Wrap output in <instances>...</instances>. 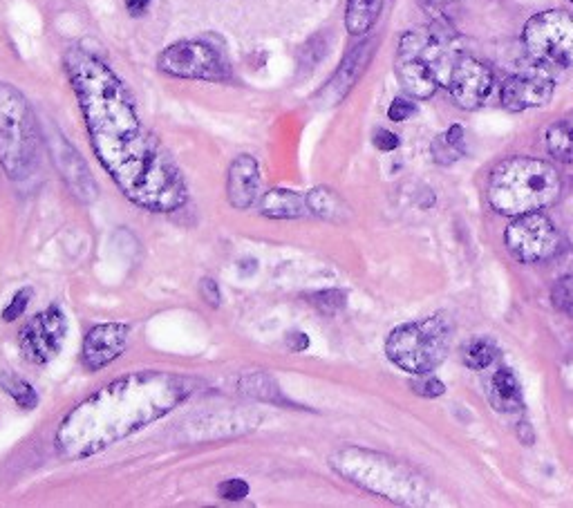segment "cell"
<instances>
[{
  "label": "cell",
  "mask_w": 573,
  "mask_h": 508,
  "mask_svg": "<svg viewBox=\"0 0 573 508\" xmlns=\"http://www.w3.org/2000/svg\"><path fill=\"white\" fill-rule=\"evenodd\" d=\"M90 144L126 200L150 213H173L189 202V186L168 150L144 126L135 99L110 65L83 47L65 54Z\"/></svg>",
  "instance_id": "1"
},
{
  "label": "cell",
  "mask_w": 573,
  "mask_h": 508,
  "mask_svg": "<svg viewBox=\"0 0 573 508\" xmlns=\"http://www.w3.org/2000/svg\"><path fill=\"white\" fill-rule=\"evenodd\" d=\"M200 388L191 376L142 370L119 376L77 403L56 428V453L65 462L95 457L171 415Z\"/></svg>",
  "instance_id": "2"
},
{
  "label": "cell",
  "mask_w": 573,
  "mask_h": 508,
  "mask_svg": "<svg viewBox=\"0 0 573 508\" xmlns=\"http://www.w3.org/2000/svg\"><path fill=\"white\" fill-rule=\"evenodd\" d=\"M562 191L556 166L533 157H511L497 164L488 182V202L502 215L542 211Z\"/></svg>",
  "instance_id": "3"
},
{
  "label": "cell",
  "mask_w": 573,
  "mask_h": 508,
  "mask_svg": "<svg viewBox=\"0 0 573 508\" xmlns=\"http://www.w3.org/2000/svg\"><path fill=\"white\" fill-rule=\"evenodd\" d=\"M41 130L25 94L0 83V166L9 180H27L39 164Z\"/></svg>",
  "instance_id": "4"
},
{
  "label": "cell",
  "mask_w": 573,
  "mask_h": 508,
  "mask_svg": "<svg viewBox=\"0 0 573 508\" xmlns=\"http://www.w3.org/2000/svg\"><path fill=\"white\" fill-rule=\"evenodd\" d=\"M450 350V321L432 316L421 323H406L392 329L385 341V354L410 374L432 372Z\"/></svg>",
  "instance_id": "5"
},
{
  "label": "cell",
  "mask_w": 573,
  "mask_h": 508,
  "mask_svg": "<svg viewBox=\"0 0 573 508\" xmlns=\"http://www.w3.org/2000/svg\"><path fill=\"white\" fill-rule=\"evenodd\" d=\"M159 72L177 79H195V81H213L222 83L231 79V65L218 47L191 39L177 41L168 45L162 54L157 56Z\"/></svg>",
  "instance_id": "6"
},
{
  "label": "cell",
  "mask_w": 573,
  "mask_h": 508,
  "mask_svg": "<svg viewBox=\"0 0 573 508\" xmlns=\"http://www.w3.org/2000/svg\"><path fill=\"white\" fill-rule=\"evenodd\" d=\"M332 466L347 479H352L354 484L390 497V500H401L408 493L406 484L412 479L392 459L365 453L359 448H345L341 453H336L332 457Z\"/></svg>",
  "instance_id": "7"
},
{
  "label": "cell",
  "mask_w": 573,
  "mask_h": 508,
  "mask_svg": "<svg viewBox=\"0 0 573 508\" xmlns=\"http://www.w3.org/2000/svg\"><path fill=\"white\" fill-rule=\"evenodd\" d=\"M524 45L533 59L571 68L573 65V14L549 9L535 14L524 27Z\"/></svg>",
  "instance_id": "8"
},
{
  "label": "cell",
  "mask_w": 573,
  "mask_h": 508,
  "mask_svg": "<svg viewBox=\"0 0 573 508\" xmlns=\"http://www.w3.org/2000/svg\"><path fill=\"white\" fill-rule=\"evenodd\" d=\"M68 336V316L61 307H48L34 314L18 332V350L32 365H48L59 356Z\"/></svg>",
  "instance_id": "9"
},
{
  "label": "cell",
  "mask_w": 573,
  "mask_h": 508,
  "mask_svg": "<svg viewBox=\"0 0 573 508\" xmlns=\"http://www.w3.org/2000/svg\"><path fill=\"white\" fill-rule=\"evenodd\" d=\"M506 247L511 256L526 265L549 260L558 249V231L547 215L538 211L518 215L506 229Z\"/></svg>",
  "instance_id": "10"
},
{
  "label": "cell",
  "mask_w": 573,
  "mask_h": 508,
  "mask_svg": "<svg viewBox=\"0 0 573 508\" xmlns=\"http://www.w3.org/2000/svg\"><path fill=\"white\" fill-rule=\"evenodd\" d=\"M45 139H48V148L56 171L63 177V182L68 184L70 193L83 204L95 202L99 197V186L88 164L83 162V157L77 153V148L54 126L50 128V133L45 135Z\"/></svg>",
  "instance_id": "11"
},
{
  "label": "cell",
  "mask_w": 573,
  "mask_h": 508,
  "mask_svg": "<svg viewBox=\"0 0 573 508\" xmlns=\"http://www.w3.org/2000/svg\"><path fill=\"white\" fill-rule=\"evenodd\" d=\"M446 88L459 108L477 110L493 90V72L473 56H459L448 72Z\"/></svg>",
  "instance_id": "12"
},
{
  "label": "cell",
  "mask_w": 573,
  "mask_h": 508,
  "mask_svg": "<svg viewBox=\"0 0 573 508\" xmlns=\"http://www.w3.org/2000/svg\"><path fill=\"white\" fill-rule=\"evenodd\" d=\"M130 327L126 323H101L92 327L83 341V365L90 372H99L126 352Z\"/></svg>",
  "instance_id": "13"
},
{
  "label": "cell",
  "mask_w": 573,
  "mask_h": 508,
  "mask_svg": "<svg viewBox=\"0 0 573 508\" xmlns=\"http://www.w3.org/2000/svg\"><path fill=\"white\" fill-rule=\"evenodd\" d=\"M553 88H556L553 79L542 72L513 74L502 83V106L513 112L547 106L553 97Z\"/></svg>",
  "instance_id": "14"
},
{
  "label": "cell",
  "mask_w": 573,
  "mask_h": 508,
  "mask_svg": "<svg viewBox=\"0 0 573 508\" xmlns=\"http://www.w3.org/2000/svg\"><path fill=\"white\" fill-rule=\"evenodd\" d=\"M229 204L238 211H247L260 197V166L256 157L238 155L229 166L227 175Z\"/></svg>",
  "instance_id": "15"
},
{
  "label": "cell",
  "mask_w": 573,
  "mask_h": 508,
  "mask_svg": "<svg viewBox=\"0 0 573 508\" xmlns=\"http://www.w3.org/2000/svg\"><path fill=\"white\" fill-rule=\"evenodd\" d=\"M397 77L403 90L417 99H430L439 88L435 70L426 61L417 59V56L397 54Z\"/></svg>",
  "instance_id": "16"
},
{
  "label": "cell",
  "mask_w": 573,
  "mask_h": 508,
  "mask_svg": "<svg viewBox=\"0 0 573 508\" xmlns=\"http://www.w3.org/2000/svg\"><path fill=\"white\" fill-rule=\"evenodd\" d=\"M370 56H372V43H363L359 47H354V50L345 56L341 68H338L334 79L330 81V86H327V94H332V101L343 99L345 94L350 92L356 79L363 74L365 65L370 63Z\"/></svg>",
  "instance_id": "17"
},
{
  "label": "cell",
  "mask_w": 573,
  "mask_h": 508,
  "mask_svg": "<svg viewBox=\"0 0 573 508\" xmlns=\"http://www.w3.org/2000/svg\"><path fill=\"white\" fill-rule=\"evenodd\" d=\"M307 200L289 188H271L260 197V213L271 220H296L303 218Z\"/></svg>",
  "instance_id": "18"
},
{
  "label": "cell",
  "mask_w": 573,
  "mask_h": 508,
  "mask_svg": "<svg viewBox=\"0 0 573 508\" xmlns=\"http://www.w3.org/2000/svg\"><path fill=\"white\" fill-rule=\"evenodd\" d=\"M491 401L495 410L518 412L522 410V390L515 374L509 368H500L491 379Z\"/></svg>",
  "instance_id": "19"
},
{
  "label": "cell",
  "mask_w": 573,
  "mask_h": 508,
  "mask_svg": "<svg viewBox=\"0 0 573 508\" xmlns=\"http://www.w3.org/2000/svg\"><path fill=\"white\" fill-rule=\"evenodd\" d=\"M385 0H347L345 27L352 36L368 34L379 21Z\"/></svg>",
  "instance_id": "20"
},
{
  "label": "cell",
  "mask_w": 573,
  "mask_h": 508,
  "mask_svg": "<svg viewBox=\"0 0 573 508\" xmlns=\"http://www.w3.org/2000/svg\"><path fill=\"white\" fill-rule=\"evenodd\" d=\"M547 148L560 162H573V115L560 119L547 130Z\"/></svg>",
  "instance_id": "21"
},
{
  "label": "cell",
  "mask_w": 573,
  "mask_h": 508,
  "mask_svg": "<svg viewBox=\"0 0 573 508\" xmlns=\"http://www.w3.org/2000/svg\"><path fill=\"white\" fill-rule=\"evenodd\" d=\"M432 157L439 164H453L459 157L464 155V128L455 124L448 133L439 135L432 141Z\"/></svg>",
  "instance_id": "22"
},
{
  "label": "cell",
  "mask_w": 573,
  "mask_h": 508,
  "mask_svg": "<svg viewBox=\"0 0 573 508\" xmlns=\"http://www.w3.org/2000/svg\"><path fill=\"white\" fill-rule=\"evenodd\" d=\"M0 388L5 390L7 397H12L18 408L23 410H34L39 406V394L32 388V383H27L21 376H16L12 372L0 374Z\"/></svg>",
  "instance_id": "23"
},
{
  "label": "cell",
  "mask_w": 573,
  "mask_h": 508,
  "mask_svg": "<svg viewBox=\"0 0 573 508\" xmlns=\"http://www.w3.org/2000/svg\"><path fill=\"white\" fill-rule=\"evenodd\" d=\"M497 356V347L491 341V338H484V336H475L462 347V359L471 370L482 372L486 370L488 365L495 361Z\"/></svg>",
  "instance_id": "24"
},
{
  "label": "cell",
  "mask_w": 573,
  "mask_h": 508,
  "mask_svg": "<svg viewBox=\"0 0 573 508\" xmlns=\"http://www.w3.org/2000/svg\"><path fill=\"white\" fill-rule=\"evenodd\" d=\"M305 200H307L309 211L321 215V218H327V220H336L338 213L345 211V206L341 200H338V195L325 186L312 188V191L305 195Z\"/></svg>",
  "instance_id": "25"
},
{
  "label": "cell",
  "mask_w": 573,
  "mask_h": 508,
  "mask_svg": "<svg viewBox=\"0 0 573 508\" xmlns=\"http://www.w3.org/2000/svg\"><path fill=\"white\" fill-rule=\"evenodd\" d=\"M240 392L247 394V397L260 399V401H278V394H280L274 381H271L269 376L262 374V372H256V374L247 376V379H242Z\"/></svg>",
  "instance_id": "26"
},
{
  "label": "cell",
  "mask_w": 573,
  "mask_h": 508,
  "mask_svg": "<svg viewBox=\"0 0 573 508\" xmlns=\"http://www.w3.org/2000/svg\"><path fill=\"white\" fill-rule=\"evenodd\" d=\"M32 296H34L32 287H21V289H18L16 294L12 296V300H9V305L3 309V321L5 323L18 321V318H21L27 312V307H30Z\"/></svg>",
  "instance_id": "27"
},
{
  "label": "cell",
  "mask_w": 573,
  "mask_h": 508,
  "mask_svg": "<svg viewBox=\"0 0 573 508\" xmlns=\"http://www.w3.org/2000/svg\"><path fill=\"white\" fill-rule=\"evenodd\" d=\"M415 379L410 381V388L412 392H417L421 394V397H428V399H435V397H441V394L446 392V385L441 383L437 376H432L430 372H424V374H412Z\"/></svg>",
  "instance_id": "28"
},
{
  "label": "cell",
  "mask_w": 573,
  "mask_h": 508,
  "mask_svg": "<svg viewBox=\"0 0 573 508\" xmlns=\"http://www.w3.org/2000/svg\"><path fill=\"white\" fill-rule=\"evenodd\" d=\"M551 300H553V307H556L558 312L573 318V276L562 278L558 285L553 287Z\"/></svg>",
  "instance_id": "29"
},
{
  "label": "cell",
  "mask_w": 573,
  "mask_h": 508,
  "mask_svg": "<svg viewBox=\"0 0 573 508\" xmlns=\"http://www.w3.org/2000/svg\"><path fill=\"white\" fill-rule=\"evenodd\" d=\"M312 303L321 309L323 314L332 316L336 314L338 309L345 307V294L343 291H336V289H327V291H318V294L312 296Z\"/></svg>",
  "instance_id": "30"
},
{
  "label": "cell",
  "mask_w": 573,
  "mask_h": 508,
  "mask_svg": "<svg viewBox=\"0 0 573 508\" xmlns=\"http://www.w3.org/2000/svg\"><path fill=\"white\" fill-rule=\"evenodd\" d=\"M220 497L222 500H229V502H240V500H244V497L249 495V484L244 482V479H227V482L224 484H220Z\"/></svg>",
  "instance_id": "31"
},
{
  "label": "cell",
  "mask_w": 573,
  "mask_h": 508,
  "mask_svg": "<svg viewBox=\"0 0 573 508\" xmlns=\"http://www.w3.org/2000/svg\"><path fill=\"white\" fill-rule=\"evenodd\" d=\"M200 296L206 305H211L213 309H218L222 303V294H220V287L218 282L213 278H202L200 282Z\"/></svg>",
  "instance_id": "32"
},
{
  "label": "cell",
  "mask_w": 573,
  "mask_h": 508,
  "mask_svg": "<svg viewBox=\"0 0 573 508\" xmlns=\"http://www.w3.org/2000/svg\"><path fill=\"white\" fill-rule=\"evenodd\" d=\"M410 115H415V106L408 99H394L390 103L388 117L390 121H406Z\"/></svg>",
  "instance_id": "33"
},
{
  "label": "cell",
  "mask_w": 573,
  "mask_h": 508,
  "mask_svg": "<svg viewBox=\"0 0 573 508\" xmlns=\"http://www.w3.org/2000/svg\"><path fill=\"white\" fill-rule=\"evenodd\" d=\"M374 146H377L379 150H383V153H390V150L399 148V137L394 135V133H390V130L379 128L377 133H374Z\"/></svg>",
  "instance_id": "34"
},
{
  "label": "cell",
  "mask_w": 573,
  "mask_h": 508,
  "mask_svg": "<svg viewBox=\"0 0 573 508\" xmlns=\"http://www.w3.org/2000/svg\"><path fill=\"white\" fill-rule=\"evenodd\" d=\"M287 347L291 352H305L309 347V338L303 332H296V334H289L287 336Z\"/></svg>",
  "instance_id": "35"
},
{
  "label": "cell",
  "mask_w": 573,
  "mask_h": 508,
  "mask_svg": "<svg viewBox=\"0 0 573 508\" xmlns=\"http://www.w3.org/2000/svg\"><path fill=\"white\" fill-rule=\"evenodd\" d=\"M150 3H153V0H126V9H128L130 16L139 18L148 12Z\"/></svg>",
  "instance_id": "36"
},
{
  "label": "cell",
  "mask_w": 573,
  "mask_h": 508,
  "mask_svg": "<svg viewBox=\"0 0 573 508\" xmlns=\"http://www.w3.org/2000/svg\"><path fill=\"white\" fill-rule=\"evenodd\" d=\"M430 3H435V5H444V3H453V0H430Z\"/></svg>",
  "instance_id": "37"
},
{
  "label": "cell",
  "mask_w": 573,
  "mask_h": 508,
  "mask_svg": "<svg viewBox=\"0 0 573 508\" xmlns=\"http://www.w3.org/2000/svg\"><path fill=\"white\" fill-rule=\"evenodd\" d=\"M569 3H573V0H569Z\"/></svg>",
  "instance_id": "38"
}]
</instances>
